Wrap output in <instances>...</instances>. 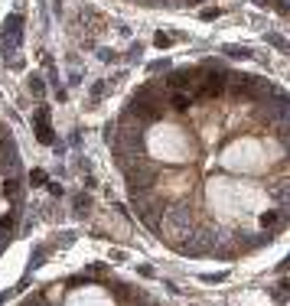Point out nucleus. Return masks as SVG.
I'll return each instance as SVG.
<instances>
[{
	"mask_svg": "<svg viewBox=\"0 0 290 306\" xmlns=\"http://www.w3.org/2000/svg\"><path fill=\"white\" fill-rule=\"evenodd\" d=\"M202 78V69H183V72H166L163 85L173 91V95H189Z\"/></svg>",
	"mask_w": 290,
	"mask_h": 306,
	"instance_id": "nucleus-1",
	"label": "nucleus"
},
{
	"mask_svg": "<svg viewBox=\"0 0 290 306\" xmlns=\"http://www.w3.org/2000/svg\"><path fill=\"white\" fill-rule=\"evenodd\" d=\"M3 52L13 55V49H17L20 43H23V17L20 13H13V17H7V23H3Z\"/></svg>",
	"mask_w": 290,
	"mask_h": 306,
	"instance_id": "nucleus-2",
	"label": "nucleus"
},
{
	"mask_svg": "<svg viewBox=\"0 0 290 306\" xmlns=\"http://www.w3.org/2000/svg\"><path fill=\"white\" fill-rule=\"evenodd\" d=\"M36 137L43 144H53V127H49V108H39V121H36Z\"/></svg>",
	"mask_w": 290,
	"mask_h": 306,
	"instance_id": "nucleus-3",
	"label": "nucleus"
},
{
	"mask_svg": "<svg viewBox=\"0 0 290 306\" xmlns=\"http://www.w3.org/2000/svg\"><path fill=\"white\" fill-rule=\"evenodd\" d=\"M170 104L176 111H189V104H192V95H173L170 98Z\"/></svg>",
	"mask_w": 290,
	"mask_h": 306,
	"instance_id": "nucleus-4",
	"label": "nucleus"
},
{
	"mask_svg": "<svg viewBox=\"0 0 290 306\" xmlns=\"http://www.w3.org/2000/svg\"><path fill=\"white\" fill-rule=\"evenodd\" d=\"M3 192H7L13 202H20V199H17V196H20V179H17V176H10V179L3 182Z\"/></svg>",
	"mask_w": 290,
	"mask_h": 306,
	"instance_id": "nucleus-5",
	"label": "nucleus"
},
{
	"mask_svg": "<svg viewBox=\"0 0 290 306\" xmlns=\"http://www.w3.org/2000/svg\"><path fill=\"white\" fill-rule=\"evenodd\" d=\"M154 46H157V49H166V46H173V36H170V33H157Z\"/></svg>",
	"mask_w": 290,
	"mask_h": 306,
	"instance_id": "nucleus-6",
	"label": "nucleus"
},
{
	"mask_svg": "<svg viewBox=\"0 0 290 306\" xmlns=\"http://www.w3.org/2000/svg\"><path fill=\"white\" fill-rule=\"evenodd\" d=\"M88 208H91V199L88 196H79V199H75V215H82V212H88Z\"/></svg>",
	"mask_w": 290,
	"mask_h": 306,
	"instance_id": "nucleus-7",
	"label": "nucleus"
},
{
	"mask_svg": "<svg viewBox=\"0 0 290 306\" xmlns=\"http://www.w3.org/2000/svg\"><path fill=\"white\" fill-rule=\"evenodd\" d=\"M267 43H274L277 49H287V43H284V36H281V33H267Z\"/></svg>",
	"mask_w": 290,
	"mask_h": 306,
	"instance_id": "nucleus-8",
	"label": "nucleus"
},
{
	"mask_svg": "<svg viewBox=\"0 0 290 306\" xmlns=\"http://www.w3.org/2000/svg\"><path fill=\"white\" fill-rule=\"evenodd\" d=\"M33 182H36V186H39V182H46V173L43 170H33Z\"/></svg>",
	"mask_w": 290,
	"mask_h": 306,
	"instance_id": "nucleus-9",
	"label": "nucleus"
},
{
	"mask_svg": "<svg viewBox=\"0 0 290 306\" xmlns=\"http://www.w3.org/2000/svg\"><path fill=\"white\" fill-rule=\"evenodd\" d=\"M251 3H258V7H267V3H271V0H251Z\"/></svg>",
	"mask_w": 290,
	"mask_h": 306,
	"instance_id": "nucleus-10",
	"label": "nucleus"
}]
</instances>
